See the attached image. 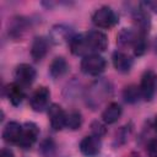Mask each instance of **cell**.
I'll use <instances>...</instances> for the list:
<instances>
[{
	"label": "cell",
	"instance_id": "277c9868",
	"mask_svg": "<svg viewBox=\"0 0 157 157\" xmlns=\"http://www.w3.org/2000/svg\"><path fill=\"white\" fill-rule=\"evenodd\" d=\"M141 96L145 101H151L157 90V75L152 70H147L144 72L140 82Z\"/></svg>",
	"mask_w": 157,
	"mask_h": 157
},
{
	"label": "cell",
	"instance_id": "7402d4cb",
	"mask_svg": "<svg viewBox=\"0 0 157 157\" xmlns=\"http://www.w3.org/2000/svg\"><path fill=\"white\" fill-rule=\"evenodd\" d=\"M147 155L148 157H157V137L152 139L147 145Z\"/></svg>",
	"mask_w": 157,
	"mask_h": 157
},
{
	"label": "cell",
	"instance_id": "3957f363",
	"mask_svg": "<svg viewBox=\"0 0 157 157\" xmlns=\"http://www.w3.org/2000/svg\"><path fill=\"white\" fill-rule=\"evenodd\" d=\"M85 38L90 54H98L104 52L108 47V38L101 31H90L85 33Z\"/></svg>",
	"mask_w": 157,
	"mask_h": 157
},
{
	"label": "cell",
	"instance_id": "7c38bea8",
	"mask_svg": "<svg viewBox=\"0 0 157 157\" xmlns=\"http://www.w3.org/2000/svg\"><path fill=\"white\" fill-rule=\"evenodd\" d=\"M112 60H113V65H114L115 70L119 72H123V74L129 72L132 66V59L123 52H114Z\"/></svg>",
	"mask_w": 157,
	"mask_h": 157
},
{
	"label": "cell",
	"instance_id": "ba28073f",
	"mask_svg": "<svg viewBox=\"0 0 157 157\" xmlns=\"http://www.w3.org/2000/svg\"><path fill=\"white\" fill-rule=\"evenodd\" d=\"M80 151L87 157L97 156L101 151V139L94 135L85 136L80 142Z\"/></svg>",
	"mask_w": 157,
	"mask_h": 157
},
{
	"label": "cell",
	"instance_id": "d4e9b609",
	"mask_svg": "<svg viewBox=\"0 0 157 157\" xmlns=\"http://www.w3.org/2000/svg\"><path fill=\"white\" fill-rule=\"evenodd\" d=\"M155 128H156V130H157V117H156V119H155Z\"/></svg>",
	"mask_w": 157,
	"mask_h": 157
},
{
	"label": "cell",
	"instance_id": "8fae6325",
	"mask_svg": "<svg viewBox=\"0 0 157 157\" xmlns=\"http://www.w3.org/2000/svg\"><path fill=\"white\" fill-rule=\"evenodd\" d=\"M69 45H70L71 53L75 55H82V56L90 55V50L86 43L85 34H76V36L70 37Z\"/></svg>",
	"mask_w": 157,
	"mask_h": 157
},
{
	"label": "cell",
	"instance_id": "9c48e42d",
	"mask_svg": "<svg viewBox=\"0 0 157 157\" xmlns=\"http://www.w3.org/2000/svg\"><path fill=\"white\" fill-rule=\"evenodd\" d=\"M16 82L21 86H29L36 78V70L28 64H20L15 71Z\"/></svg>",
	"mask_w": 157,
	"mask_h": 157
},
{
	"label": "cell",
	"instance_id": "6da1fadb",
	"mask_svg": "<svg viewBox=\"0 0 157 157\" xmlns=\"http://www.w3.org/2000/svg\"><path fill=\"white\" fill-rule=\"evenodd\" d=\"M81 70L90 76H98L105 70V60L99 54H90L82 58Z\"/></svg>",
	"mask_w": 157,
	"mask_h": 157
},
{
	"label": "cell",
	"instance_id": "e0dca14e",
	"mask_svg": "<svg viewBox=\"0 0 157 157\" xmlns=\"http://www.w3.org/2000/svg\"><path fill=\"white\" fill-rule=\"evenodd\" d=\"M124 99L128 103H136L142 96H141V91L140 87L136 85H129L128 87H125L124 92H123Z\"/></svg>",
	"mask_w": 157,
	"mask_h": 157
},
{
	"label": "cell",
	"instance_id": "2e32d148",
	"mask_svg": "<svg viewBox=\"0 0 157 157\" xmlns=\"http://www.w3.org/2000/svg\"><path fill=\"white\" fill-rule=\"evenodd\" d=\"M66 71H67V63H66V60H65L64 58L58 56V58H55V59L50 63L49 72H50V75H52L54 78L63 76Z\"/></svg>",
	"mask_w": 157,
	"mask_h": 157
},
{
	"label": "cell",
	"instance_id": "4fadbf2b",
	"mask_svg": "<svg viewBox=\"0 0 157 157\" xmlns=\"http://www.w3.org/2000/svg\"><path fill=\"white\" fill-rule=\"evenodd\" d=\"M48 49H49L48 40L44 37H37V38H34V40L31 45V55L36 61L42 60L47 55Z\"/></svg>",
	"mask_w": 157,
	"mask_h": 157
},
{
	"label": "cell",
	"instance_id": "5b68a950",
	"mask_svg": "<svg viewBox=\"0 0 157 157\" xmlns=\"http://www.w3.org/2000/svg\"><path fill=\"white\" fill-rule=\"evenodd\" d=\"M39 135V129L34 123H26L22 125V135L18 142V146L23 150L31 148L33 144L37 141V137Z\"/></svg>",
	"mask_w": 157,
	"mask_h": 157
},
{
	"label": "cell",
	"instance_id": "30bf717a",
	"mask_svg": "<svg viewBox=\"0 0 157 157\" xmlns=\"http://www.w3.org/2000/svg\"><path fill=\"white\" fill-rule=\"evenodd\" d=\"M22 135V125L17 121H10L6 124L2 131V139L7 144H16L18 145L20 139Z\"/></svg>",
	"mask_w": 157,
	"mask_h": 157
},
{
	"label": "cell",
	"instance_id": "52a82bcc",
	"mask_svg": "<svg viewBox=\"0 0 157 157\" xmlns=\"http://www.w3.org/2000/svg\"><path fill=\"white\" fill-rule=\"evenodd\" d=\"M48 117H49V121L50 125L54 130L59 131L63 128H65V119H66V113L64 112V109L56 104L53 103L48 107Z\"/></svg>",
	"mask_w": 157,
	"mask_h": 157
},
{
	"label": "cell",
	"instance_id": "cb8c5ba5",
	"mask_svg": "<svg viewBox=\"0 0 157 157\" xmlns=\"http://www.w3.org/2000/svg\"><path fill=\"white\" fill-rule=\"evenodd\" d=\"M146 5H147L151 10H153V11L157 13V0H153V1H146Z\"/></svg>",
	"mask_w": 157,
	"mask_h": 157
},
{
	"label": "cell",
	"instance_id": "d6986e66",
	"mask_svg": "<svg viewBox=\"0 0 157 157\" xmlns=\"http://www.w3.org/2000/svg\"><path fill=\"white\" fill-rule=\"evenodd\" d=\"M136 34L134 31H131L130 28H124L123 31H120V33L118 34V43L123 47L126 45H131L134 44V40L136 38Z\"/></svg>",
	"mask_w": 157,
	"mask_h": 157
},
{
	"label": "cell",
	"instance_id": "44dd1931",
	"mask_svg": "<svg viewBox=\"0 0 157 157\" xmlns=\"http://www.w3.org/2000/svg\"><path fill=\"white\" fill-rule=\"evenodd\" d=\"M92 132H93L94 136L101 137V136L105 132V128H104V125H103L102 123L94 121V123H92Z\"/></svg>",
	"mask_w": 157,
	"mask_h": 157
},
{
	"label": "cell",
	"instance_id": "8992f818",
	"mask_svg": "<svg viewBox=\"0 0 157 157\" xmlns=\"http://www.w3.org/2000/svg\"><path fill=\"white\" fill-rule=\"evenodd\" d=\"M49 98H50V91L47 87H44V86L38 87L33 92V94L31 96V99H29V103H31L32 109L34 112H42V110H44L48 107Z\"/></svg>",
	"mask_w": 157,
	"mask_h": 157
},
{
	"label": "cell",
	"instance_id": "ffe728a7",
	"mask_svg": "<svg viewBox=\"0 0 157 157\" xmlns=\"http://www.w3.org/2000/svg\"><path fill=\"white\" fill-rule=\"evenodd\" d=\"M132 47H134V54H135L136 56H141V55L146 52V49H147L146 34H144V33H139V32H137Z\"/></svg>",
	"mask_w": 157,
	"mask_h": 157
},
{
	"label": "cell",
	"instance_id": "ac0fdd59",
	"mask_svg": "<svg viewBox=\"0 0 157 157\" xmlns=\"http://www.w3.org/2000/svg\"><path fill=\"white\" fill-rule=\"evenodd\" d=\"M82 124V118L81 114L76 110H71L69 113H66V119H65V126L71 129V130H76L81 126Z\"/></svg>",
	"mask_w": 157,
	"mask_h": 157
},
{
	"label": "cell",
	"instance_id": "9a60e30c",
	"mask_svg": "<svg viewBox=\"0 0 157 157\" xmlns=\"http://www.w3.org/2000/svg\"><path fill=\"white\" fill-rule=\"evenodd\" d=\"M120 115H121V107L118 103L113 102V103H109L107 108L103 110L102 119L105 124H113L120 118Z\"/></svg>",
	"mask_w": 157,
	"mask_h": 157
},
{
	"label": "cell",
	"instance_id": "5bb4252c",
	"mask_svg": "<svg viewBox=\"0 0 157 157\" xmlns=\"http://www.w3.org/2000/svg\"><path fill=\"white\" fill-rule=\"evenodd\" d=\"M6 94L9 101L13 104V105H18L21 104V102L25 98V91L22 88L21 85H18L17 82H12L7 86L6 88Z\"/></svg>",
	"mask_w": 157,
	"mask_h": 157
},
{
	"label": "cell",
	"instance_id": "603a6c76",
	"mask_svg": "<svg viewBox=\"0 0 157 157\" xmlns=\"http://www.w3.org/2000/svg\"><path fill=\"white\" fill-rule=\"evenodd\" d=\"M0 157H15L13 156V152L9 148H2L1 152H0Z\"/></svg>",
	"mask_w": 157,
	"mask_h": 157
},
{
	"label": "cell",
	"instance_id": "7a4b0ae2",
	"mask_svg": "<svg viewBox=\"0 0 157 157\" xmlns=\"http://www.w3.org/2000/svg\"><path fill=\"white\" fill-rule=\"evenodd\" d=\"M92 22L98 28H112L118 22V17L112 7L101 6L92 15Z\"/></svg>",
	"mask_w": 157,
	"mask_h": 157
}]
</instances>
